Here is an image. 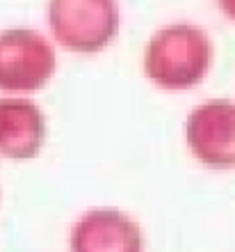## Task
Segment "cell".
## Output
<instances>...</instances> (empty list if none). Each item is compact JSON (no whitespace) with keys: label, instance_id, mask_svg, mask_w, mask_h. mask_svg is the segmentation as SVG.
I'll use <instances>...</instances> for the list:
<instances>
[{"label":"cell","instance_id":"cell-1","mask_svg":"<svg viewBox=\"0 0 235 252\" xmlns=\"http://www.w3.org/2000/svg\"><path fill=\"white\" fill-rule=\"evenodd\" d=\"M212 58L208 37L192 26L164 28L149 41L144 66L149 78L167 90H185L206 76Z\"/></svg>","mask_w":235,"mask_h":252},{"label":"cell","instance_id":"cell-2","mask_svg":"<svg viewBox=\"0 0 235 252\" xmlns=\"http://www.w3.org/2000/svg\"><path fill=\"white\" fill-rule=\"evenodd\" d=\"M48 16L59 44L78 53L103 48L119 26L114 0H51Z\"/></svg>","mask_w":235,"mask_h":252},{"label":"cell","instance_id":"cell-4","mask_svg":"<svg viewBox=\"0 0 235 252\" xmlns=\"http://www.w3.org/2000/svg\"><path fill=\"white\" fill-rule=\"evenodd\" d=\"M187 145L212 167L235 165V103L212 99L187 117Z\"/></svg>","mask_w":235,"mask_h":252},{"label":"cell","instance_id":"cell-6","mask_svg":"<svg viewBox=\"0 0 235 252\" xmlns=\"http://www.w3.org/2000/svg\"><path fill=\"white\" fill-rule=\"evenodd\" d=\"M46 135L44 115L30 99H0V154L14 160L37 156Z\"/></svg>","mask_w":235,"mask_h":252},{"label":"cell","instance_id":"cell-3","mask_svg":"<svg viewBox=\"0 0 235 252\" xmlns=\"http://www.w3.org/2000/svg\"><path fill=\"white\" fill-rule=\"evenodd\" d=\"M55 71V53L32 30H7L0 34V87L39 90Z\"/></svg>","mask_w":235,"mask_h":252},{"label":"cell","instance_id":"cell-7","mask_svg":"<svg viewBox=\"0 0 235 252\" xmlns=\"http://www.w3.org/2000/svg\"><path fill=\"white\" fill-rule=\"evenodd\" d=\"M219 5H222L224 14H226L229 19L235 21V0H219Z\"/></svg>","mask_w":235,"mask_h":252},{"label":"cell","instance_id":"cell-5","mask_svg":"<svg viewBox=\"0 0 235 252\" xmlns=\"http://www.w3.org/2000/svg\"><path fill=\"white\" fill-rule=\"evenodd\" d=\"M142 234L128 216L117 209H94L71 232V252H139Z\"/></svg>","mask_w":235,"mask_h":252}]
</instances>
